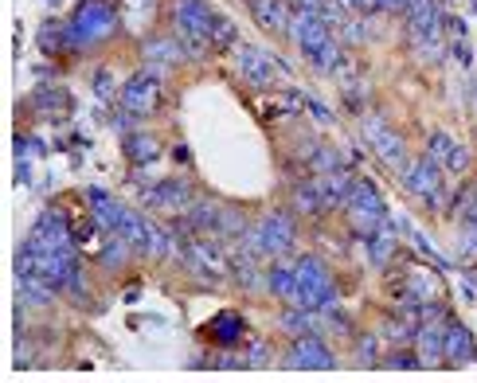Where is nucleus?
I'll return each mask as SVG.
<instances>
[{
    "label": "nucleus",
    "instance_id": "f257e3e1",
    "mask_svg": "<svg viewBox=\"0 0 477 383\" xmlns=\"http://www.w3.org/2000/svg\"><path fill=\"white\" fill-rule=\"evenodd\" d=\"M173 23H176V40L184 43L188 55H204L208 47L235 43L231 20L220 16V12H211L208 5H200V0H176Z\"/></svg>",
    "mask_w": 477,
    "mask_h": 383
},
{
    "label": "nucleus",
    "instance_id": "f03ea898",
    "mask_svg": "<svg viewBox=\"0 0 477 383\" xmlns=\"http://www.w3.org/2000/svg\"><path fill=\"white\" fill-rule=\"evenodd\" d=\"M290 40L297 43V51H302L317 70H325V75L329 70H341L344 55H341L337 40H332L329 23L321 20L317 12H297V16L290 20Z\"/></svg>",
    "mask_w": 477,
    "mask_h": 383
},
{
    "label": "nucleus",
    "instance_id": "7ed1b4c3",
    "mask_svg": "<svg viewBox=\"0 0 477 383\" xmlns=\"http://www.w3.org/2000/svg\"><path fill=\"white\" fill-rule=\"evenodd\" d=\"M294 270H297V305L313 309V313H329L337 305V285H332V274L325 262L305 255L294 262Z\"/></svg>",
    "mask_w": 477,
    "mask_h": 383
},
{
    "label": "nucleus",
    "instance_id": "20e7f679",
    "mask_svg": "<svg viewBox=\"0 0 477 383\" xmlns=\"http://www.w3.org/2000/svg\"><path fill=\"white\" fill-rule=\"evenodd\" d=\"M349 223H352V231L356 235H364V238H372L376 231H384L388 227V208H384V196L376 192L372 181H356L352 184V196H349Z\"/></svg>",
    "mask_w": 477,
    "mask_h": 383
},
{
    "label": "nucleus",
    "instance_id": "39448f33",
    "mask_svg": "<svg viewBox=\"0 0 477 383\" xmlns=\"http://www.w3.org/2000/svg\"><path fill=\"white\" fill-rule=\"evenodd\" d=\"M243 247L255 258H262V255H285V250L294 247V220H290V215H282V211L267 215V220H258L255 227H247Z\"/></svg>",
    "mask_w": 477,
    "mask_h": 383
},
{
    "label": "nucleus",
    "instance_id": "423d86ee",
    "mask_svg": "<svg viewBox=\"0 0 477 383\" xmlns=\"http://www.w3.org/2000/svg\"><path fill=\"white\" fill-rule=\"evenodd\" d=\"M70 28V43H98L117 28V12L110 0H82V8L75 12Z\"/></svg>",
    "mask_w": 477,
    "mask_h": 383
},
{
    "label": "nucleus",
    "instance_id": "0eeeda50",
    "mask_svg": "<svg viewBox=\"0 0 477 383\" xmlns=\"http://www.w3.org/2000/svg\"><path fill=\"white\" fill-rule=\"evenodd\" d=\"M407 23H411V40L423 51V59L443 55V43H438L443 8H438V0H407Z\"/></svg>",
    "mask_w": 477,
    "mask_h": 383
},
{
    "label": "nucleus",
    "instance_id": "6e6552de",
    "mask_svg": "<svg viewBox=\"0 0 477 383\" xmlns=\"http://www.w3.org/2000/svg\"><path fill=\"white\" fill-rule=\"evenodd\" d=\"M403 184H407L411 196H419L423 203L443 208V173H438V164L431 157H419L415 164H407V169H403Z\"/></svg>",
    "mask_w": 477,
    "mask_h": 383
},
{
    "label": "nucleus",
    "instance_id": "1a4fd4ad",
    "mask_svg": "<svg viewBox=\"0 0 477 383\" xmlns=\"http://www.w3.org/2000/svg\"><path fill=\"white\" fill-rule=\"evenodd\" d=\"M184 258H188V266H192V274H200V278H208V282H220L231 274V258L223 255L216 243H208V238H188Z\"/></svg>",
    "mask_w": 477,
    "mask_h": 383
},
{
    "label": "nucleus",
    "instance_id": "9d476101",
    "mask_svg": "<svg viewBox=\"0 0 477 383\" xmlns=\"http://www.w3.org/2000/svg\"><path fill=\"white\" fill-rule=\"evenodd\" d=\"M364 137H368V145L376 149V157L384 161L388 169H407V145H403V137L391 134L379 117H368V122H364Z\"/></svg>",
    "mask_w": 477,
    "mask_h": 383
},
{
    "label": "nucleus",
    "instance_id": "9b49d317",
    "mask_svg": "<svg viewBox=\"0 0 477 383\" xmlns=\"http://www.w3.org/2000/svg\"><path fill=\"white\" fill-rule=\"evenodd\" d=\"M122 106L129 114H153L161 106V79L153 70H141L122 87Z\"/></svg>",
    "mask_w": 477,
    "mask_h": 383
},
{
    "label": "nucleus",
    "instance_id": "f8f14e48",
    "mask_svg": "<svg viewBox=\"0 0 477 383\" xmlns=\"http://www.w3.org/2000/svg\"><path fill=\"white\" fill-rule=\"evenodd\" d=\"M282 364L285 368H332V364H337V356L329 352L325 341H317L313 332H305V337H297L290 349H285Z\"/></svg>",
    "mask_w": 477,
    "mask_h": 383
},
{
    "label": "nucleus",
    "instance_id": "ddd939ff",
    "mask_svg": "<svg viewBox=\"0 0 477 383\" xmlns=\"http://www.w3.org/2000/svg\"><path fill=\"white\" fill-rule=\"evenodd\" d=\"M235 63H238V75H243L255 90H267L270 82H274V59L262 51V47L243 43V47L235 51Z\"/></svg>",
    "mask_w": 477,
    "mask_h": 383
},
{
    "label": "nucleus",
    "instance_id": "4468645a",
    "mask_svg": "<svg viewBox=\"0 0 477 383\" xmlns=\"http://www.w3.org/2000/svg\"><path fill=\"white\" fill-rule=\"evenodd\" d=\"M250 16L274 35H290V0H247Z\"/></svg>",
    "mask_w": 477,
    "mask_h": 383
},
{
    "label": "nucleus",
    "instance_id": "2eb2a0df",
    "mask_svg": "<svg viewBox=\"0 0 477 383\" xmlns=\"http://www.w3.org/2000/svg\"><path fill=\"white\" fill-rule=\"evenodd\" d=\"M415 341H419L423 368H435V364L446 360V325H438V321H423V329L415 332Z\"/></svg>",
    "mask_w": 477,
    "mask_h": 383
},
{
    "label": "nucleus",
    "instance_id": "dca6fc26",
    "mask_svg": "<svg viewBox=\"0 0 477 383\" xmlns=\"http://www.w3.org/2000/svg\"><path fill=\"white\" fill-rule=\"evenodd\" d=\"M145 203H149V208H161V211H188L192 192H188L184 181H164V184L145 192Z\"/></svg>",
    "mask_w": 477,
    "mask_h": 383
},
{
    "label": "nucleus",
    "instance_id": "f3484780",
    "mask_svg": "<svg viewBox=\"0 0 477 383\" xmlns=\"http://www.w3.org/2000/svg\"><path fill=\"white\" fill-rule=\"evenodd\" d=\"M267 285H270V294H274V297H285V302H294V305H297V270H294V266H285V262L270 266Z\"/></svg>",
    "mask_w": 477,
    "mask_h": 383
},
{
    "label": "nucleus",
    "instance_id": "a211bd4d",
    "mask_svg": "<svg viewBox=\"0 0 477 383\" xmlns=\"http://www.w3.org/2000/svg\"><path fill=\"white\" fill-rule=\"evenodd\" d=\"M208 337L216 341L220 349H231V344L243 337V317H238V313H220V317L208 325Z\"/></svg>",
    "mask_w": 477,
    "mask_h": 383
},
{
    "label": "nucleus",
    "instance_id": "6ab92c4d",
    "mask_svg": "<svg viewBox=\"0 0 477 383\" xmlns=\"http://www.w3.org/2000/svg\"><path fill=\"white\" fill-rule=\"evenodd\" d=\"M446 360L450 364H470L473 360V337L462 325H446Z\"/></svg>",
    "mask_w": 477,
    "mask_h": 383
},
{
    "label": "nucleus",
    "instance_id": "aec40b11",
    "mask_svg": "<svg viewBox=\"0 0 477 383\" xmlns=\"http://www.w3.org/2000/svg\"><path fill=\"white\" fill-rule=\"evenodd\" d=\"M231 274L238 278V285H243V290H255V285L262 282V274H258V266H255V255H250L247 247L231 250Z\"/></svg>",
    "mask_w": 477,
    "mask_h": 383
},
{
    "label": "nucleus",
    "instance_id": "412c9836",
    "mask_svg": "<svg viewBox=\"0 0 477 383\" xmlns=\"http://www.w3.org/2000/svg\"><path fill=\"white\" fill-rule=\"evenodd\" d=\"M294 203H297V211H302V215H321V211H325V200H321L317 181L297 184L294 188Z\"/></svg>",
    "mask_w": 477,
    "mask_h": 383
},
{
    "label": "nucleus",
    "instance_id": "4be33fe9",
    "mask_svg": "<svg viewBox=\"0 0 477 383\" xmlns=\"http://www.w3.org/2000/svg\"><path fill=\"white\" fill-rule=\"evenodd\" d=\"M126 153H129V161L149 164V161L161 157V145L153 137H145V134H134V137H126Z\"/></svg>",
    "mask_w": 477,
    "mask_h": 383
},
{
    "label": "nucleus",
    "instance_id": "5701e85b",
    "mask_svg": "<svg viewBox=\"0 0 477 383\" xmlns=\"http://www.w3.org/2000/svg\"><path fill=\"white\" fill-rule=\"evenodd\" d=\"M67 43H70V28H63V23H43V32H40V47H43L47 55H59Z\"/></svg>",
    "mask_w": 477,
    "mask_h": 383
},
{
    "label": "nucleus",
    "instance_id": "b1692460",
    "mask_svg": "<svg viewBox=\"0 0 477 383\" xmlns=\"http://www.w3.org/2000/svg\"><path fill=\"white\" fill-rule=\"evenodd\" d=\"M368 243H372V262H376V266H388L391 255H396V238H391L388 227H384V231H376Z\"/></svg>",
    "mask_w": 477,
    "mask_h": 383
},
{
    "label": "nucleus",
    "instance_id": "393cba45",
    "mask_svg": "<svg viewBox=\"0 0 477 383\" xmlns=\"http://www.w3.org/2000/svg\"><path fill=\"white\" fill-rule=\"evenodd\" d=\"M35 106L43 114H67V90H40L35 94Z\"/></svg>",
    "mask_w": 477,
    "mask_h": 383
},
{
    "label": "nucleus",
    "instance_id": "a878e982",
    "mask_svg": "<svg viewBox=\"0 0 477 383\" xmlns=\"http://www.w3.org/2000/svg\"><path fill=\"white\" fill-rule=\"evenodd\" d=\"M282 329L285 332H313V309H294V313L282 317Z\"/></svg>",
    "mask_w": 477,
    "mask_h": 383
},
{
    "label": "nucleus",
    "instance_id": "bb28decb",
    "mask_svg": "<svg viewBox=\"0 0 477 383\" xmlns=\"http://www.w3.org/2000/svg\"><path fill=\"white\" fill-rule=\"evenodd\" d=\"M454 149V141H450L446 134H431V145H426V157H431L438 169H443V161H446V153Z\"/></svg>",
    "mask_w": 477,
    "mask_h": 383
},
{
    "label": "nucleus",
    "instance_id": "cd10ccee",
    "mask_svg": "<svg viewBox=\"0 0 477 383\" xmlns=\"http://www.w3.org/2000/svg\"><path fill=\"white\" fill-rule=\"evenodd\" d=\"M470 161H473V157H470V149H466V145H454V149L446 153L443 169H450V173H466V169H470Z\"/></svg>",
    "mask_w": 477,
    "mask_h": 383
},
{
    "label": "nucleus",
    "instance_id": "c85d7f7f",
    "mask_svg": "<svg viewBox=\"0 0 477 383\" xmlns=\"http://www.w3.org/2000/svg\"><path fill=\"white\" fill-rule=\"evenodd\" d=\"M341 35L349 43H360V40H368V20H356V16H349L341 23Z\"/></svg>",
    "mask_w": 477,
    "mask_h": 383
},
{
    "label": "nucleus",
    "instance_id": "c756f323",
    "mask_svg": "<svg viewBox=\"0 0 477 383\" xmlns=\"http://www.w3.org/2000/svg\"><path fill=\"white\" fill-rule=\"evenodd\" d=\"M243 364H270V349L262 341H250V349L243 356Z\"/></svg>",
    "mask_w": 477,
    "mask_h": 383
},
{
    "label": "nucleus",
    "instance_id": "7c9ffc66",
    "mask_svg": "<svg viewBox=\"0 0 477 383\" xmlns=\"http://www.w3.org/2000/svg\"><path fill=\"white\" fill-rule=\"evenodd\" d=\"M388 364L391 368H423L419 356H411V352H396V356H388Z\"/></svg>",
    "mask_w": 477,
    "mask_h": 383
},
{
    "label": "nucleus",
    "instance_id": "2f4dec72",
    "mask_svg": "<svg viewBox=\"0 0 477 383\" xmlns=\"http://www.w3.org/2000/svg\"><path fill=\"white\" fill-rule=\"evenodd\" d=\"M94 87H98V98H110V94H114V79H110V70H98Z\"/></svg>",
    "mask_w": 477,
    "mask_h": 383
},
{
    "label": "nucleus",
    "instance_id": "473e14b6",
    "mask_svg": "<svg viewBox=\"0 0 477 383\" xmlns=\"http://www.w3.org/2000/svg\"><path fill=\"white\" fill-rule=\"evenodd\" d=\"M290 5H294L297 12H317V16H321V8H325L329 0H290Z\"/></svg>",
    "mask_w": 477,
    "mask_h": 383
},
{
    "label": "nucleus",
    "instance_id": "72a5a7b5",
    "mask_svg": "<svg viewBox=\"0 0 477 383\" xmlns=\"http://www.w3.org/2000/svg\"><path fill=\"white\" fill-rule=\"evenodd\" d=\"M376 356H379V344H376V341H364V349H360V364H376Z\"/></svg>",
    "mask_w": 477,
    "mask_h": 383
}]
</instances>
